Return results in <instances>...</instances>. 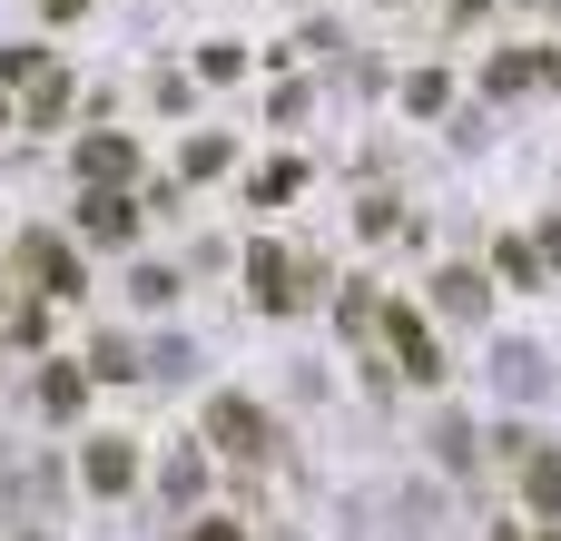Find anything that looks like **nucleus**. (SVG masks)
<instances>
[{"instance_id":"1","label":"nucleus","mask_w":561,"mask_h":541,"mask_svg":"<svg viewBox=\"0 0 561 541\" xmlns=\"http://www.w3.org/2000/svg\"><path fill=\"white\" fill-rule=\"evenodd\" d=\"M247 296H256L266 315H296V306L316 296V266L286 256V246H247Z\"/></svg>"},{"instance_id":"2","label":"nucleus","mask_w":561,"mask_h":541,"mask_svg":"<svg viewBox=\"0 0 561 541\" xmlns=\"http://www.w3.org/2000/svg\"><path fill=\"white\" fill-rule=\"evenodd\" d=\"M207 444L237 453V463H266V453H276V424H266L247 394H217V404H207Z\"/></svg>"},{"instance_id":"3","label":"nucleus","mask_w":561,"mask_h":541,"mask_svg":"<svg viewBox=\"0 0 561 541\" xmlns=\"http://www.w3.org/2000/svg\"><path fill=\"white\" fill-rule=\"evenodd\" d=\"M20 276H30L39 296H79V256H69V237L30 227V237H20Z\"/></svg>"},{"instance_id":"4","label":"nucleus","mask_w":561,"mask_h":541,"mask_svg":"<svg viewBox=\"0 0 561 541\" xmlns=\"http://www.w3.org/2000/svg\"><path fill=\"white\" fill-rule=\"evenodd\" d=\"M385 335H394V365H404L414 384H444V355H434V325H424L414 306H394V315H385Z\"/></svg>"},{"instance_id":"5","label":"nucleus","mask_w":561,"mask_h":541,"mask_svg":"<svg viewBox=\"0 0 561 541\" xmlns=\"http://www.w3.org/2000/svg\"><path fill=\"white\" fill-rule=\"evenodd\" d=\"M79 237H99V246H128V237H138V207H128L118 187H89V197H79Z\"/></svg>"},{"instance_id":"6","label":"nucleus","mask_w":561,"mask_h":541,"mask_svg":"<svg viewBox=\"0 0 561 541\" xmlns=\"http://www.w3.org/2000/svg\"><path fill=\"white\" fill-rule=\"evenodd\" d=\"M128 168H138V148H128L118 128H99V138H79V177H89V187H118Z\"/></svg>"},{"instance_id":"7","label":"nucleus","mask_w":561,"mask_h":541,"mask_svg":"<svg viewBox=\"0 0 561 541\" xmlns=\"http://www.w3.org/2000/svg\"><path fill=\"white\" fill-rule=\"evenodd\" d=\"M128 483H138V453H128L118 434H99V444H89V493H128Z\"/></svg>"},{"instance_id":"8","label":"nucleus","mask_w":561,"mask_h":541,"mask_svg":"<svg viewBox=\"0 0 561 541\" xmlns=\"http://www.w3.org/2000/svg\"><path fill=\"white\" fill-rule=\"evenodd\" d=\"M434 306H444V315H483V306H493V286H483L473 266H444V276H434Z\"/></svg>"},{"instance_id":"9","label":"nucleus","mask_w":561,"mask_h":541,"mask_svg":"<svg viewBox=\"0 0 561 541\" xmlns=\"http://www.w3.org/2000/svg\"><path fill=\"white\" fill-rule=\"evenodd\" d=\"M79 394H89L79 365H49V375H39V414H79Z\"/></svg>"},{"instance_id":"10","label":"nucleus","mask_w":561,"mask_h":541,"mask_svg":"<svg viewBox=\"0 0 561 541\" xmlns=\"http://www.w3.org/2000/svg\"><path fill=\"white\" fill-rule=\"evenodd\" d=\"M89 375H99V384H128V375H138L128 335H99V345H89Z\"/></svg>"},{"instance_id":"11","label":"nucleus","mask_w":561,"mask_h":541,"mask_svg":"<svg viewBox=\"0 0 561 541\" xmlns=\"http://www.w3.org/2000/svg\"><path fill=\"white\" fill-rule=\"evenodd\" d=\"M296 187H306V168H296V158H286V168H266V177H256V207H286V197H296Z\"/></svg>"},{"instance_id":"12","label":"nucleus","mask_w":561,"mask_h":541,"mask_svg":"<svg viewBox=\"0 0 561 541\" xmlns=\"http://www.w3.org/2000/svg\"><path fill=\"white\" fill-rule=\"evenodd\" d=\"M503 384H513V394H542V355H523V345H503Z\"/></svg>"},{"instance_id":"13","label":"nucleus","mask_w":561,"mask_h":541,"mask_svg":"<svg viewBox=\"0 0 561 541\" xmlns=\"http://www.w3.org/2000/svg\"><path fill=\"white\" fill-rule=\"evenodd\" d=\"M59 108H69V79H39V89H30V128H49Z\"/></svg>"},{"instance_id":"14","label":"nucleus","mask_w":561,"mask_h":541,"mask_svg":"<svg viewBox=\"0 0 561 541\" xmlns=\"http://www.w3.org/2000/svg\"><path fill=\"white\" fill-rule=\"evenodd\" d=\"M503 276H513V286H533V276H542V246H523V237H503Z\"/></svg>"},{"instance_id":"15","label":"nucleus","mask_w":561,"mask_h":541,"mask_svg":"<svg viewBox=\"0 0 561 541\" xmlns=\"http://www.w3.org/2000/svg\"><path fill=\"white\" fill-rule=\"evenodd\" d=\"M227 168V138H187V177H217Z\"/></svg>"},{"instance_id":"16","label":"nucleus","mask_w":561,"mask_h":541,"mask_svg":"<svg viewBox=\"0 0 561 541\" xmlns=\"http://www.w3.org/2000/svg\"><path fill=\"white\" fill-rule=\"evenodd\" d=\"M197 541H247V532L237 522H197Z\"/></svg>"},{"instance_id":"17","label":"nucleus","mask_w":561,"mask_h":541,"mask_svg":"<svg viewBox=\"0 0 561 541\" xmlns=\"http://www.w3.org/2000/svg\"><path fill=\"white\" fill-rule=\"evenodd\" d=\"M39 10H49V20H79V10H89V0H39Z\"/></svg>"},{"instance_id":"18","label":"nucleus","mask_w":561,"mask_h":541,"mask_svg":"<svg viewBox=\"0 0 561 541\" xmlns=\"http://www.w3.org/2000/svg\"><path fill=\"white\" fill-rule=\"evenodd\" d=\"M542 256H561V217H552V227H542Z\"/></svg>"}]
</instances>
